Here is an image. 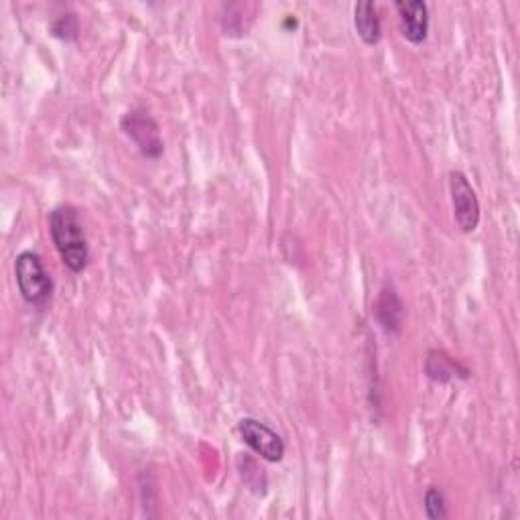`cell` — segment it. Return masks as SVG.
Returning <instances> with one entry per match:
<instances>
[{"label": "cell", "instance_id": "ba28073f", "mask_svg": "<svg viewBox=\"0 0 520 520\" xmlns=\"http://www.w3.org/2000/svg\"><path fill=\"white\" fill-rule=\"evenodd\" d=\"M425 376L435 384H447L455 378L470 380L472 370L449 356L445 350H429L425 358Z\"/></svg>", "mask_w": 520, "mask_h": 520}, {"label": "cell", "instance_id": "30bf717a", "mask_svg": "<svg viewBox=\"0 0 520 520\" xmlns=\"http://www.w3.org/2000/svg\"><path fill=\"white\" fill-rule=\"evenodd\" d=\"M49 33L61 41H76L80 35V21L74 13H65L51 23Z\"/></svg>", "mask_w": 520, "mask_h": 520}, {"label": "cell", "instance_id": "52a82bcc", "mask_svg": "<svg viewBox=\"0 0 520 520\" xmlns=\"http://www.w3.org/2000/svg\"><path fill=\"white\" fill-rule=\"evenodd\" d=\"M395 9L399 13L403 37L413 45L425 43L429 35V7L425 0H397Z\"/></svg>", "mask_w": 520, "mask_h": 520}, {"label": "cell", "instance_id": "9c48e42d", "mask_svg": "<svg viewBox=\"0 0 520 520\" xmlns=\"http://www.w3.org/2000/svg\"><path fill=\"white\" fill-rule=\"evenodd\" d=\"M354 27L366 45H376L382 37V19L372 0H360L354 7Z\"/></svg>", "mask_w": 520, "mask_h": 520}, {"label": "cell", "instance_id": "3957f363", "mask_svg": "<svg viewBox=\"0 0 520 520\" xmlns=\"http://www.w3.org/2000/svg\"><path fill=\"white\" fill-rule=\"evenodd\" d=\"M120 130L135 143V147L145 159L159 161L163 157L165 141L161 137V126L147 110H128L120 118Z\"/></svg>", "mask_w": 520, "mask_h": 520}, {"label": "cell", "instance_id": "7a4b0ae2", "mask_svg": "<svg viewBox=\"0 0 520 520\" xmlns=\"http://www.w3.org/2000/svg\"><path fill=\"white\" fill-rule=\"evenodd\" d=\"M15 279L25 303L43 309L53 297V279L43 260L33 250H23L15 258Z\"/></svg>", "mask_w": 520, "mask_h": 520}, {"label": "cell", "instance_id": "5b68a950", "mask_svg": "<svg viewBox=\"0 0 520 520\" xmlns=\"http://www.w3.org/2000/svg\"><path fill=\"white\" fill-rule=\"evenodd\" d=\"M449 195H451L455 222H458L462 232L466 234L476 232L480 226V200L466 173L462 171L449 173Z\"/></svg>", "mask_w": 520, "mask_h": 520}, {"label": "cell", "instance_id": "8992f818", "mask_svg": "<svg viewBox=\"0 0 520 520\" xmlns=\"http://www.w3.org/2000/svg\"><path fill=\"white\" fill-rule=\"evenodd\" d=\"M374 319L388 336H401L405 328V303L393 283H384L374 301Z\"/></svg>", "mask_w": 520, "mask_h": 520}, {"label": "cell", "instance_id": "8fae6325", "mask_svg": "<svg viewBox=\"0 0 520 520\" xmlns=\"http://www.w3.org/2000/svg\"><path fill=\"white\" fill-rule=\"evenodd\" d=\"M423 508H425V516L429 520H441V518H447V514H449L447 500L437 486L427 488V492L423 496Z\"/></svg>", "mask_w": 520, "mask_h": 520}, {"label": "cell", "instance_id": "277c9868", "mask_svg": "<svg viewBox=\"0 0 520 520\" xmlns=\"http://www.w3.org/2000/svg\"><path fill=\"white\" fill-rule=\"evenodd\" d=\"M238 433L242 441L263 458L265 462L279 464L285 458L287 445L283 437L265 421L254 419V417H244L238 421Z\"/></svg>", "mask_w": 520, "mask_h": 520}, {"label": "cell", "instance_id": "6da1fadb", "mask_svg": "<svg viewBox=\"0 0 520 520\" xmlns=\"http://www.w3.org/2000/svg\"><path fill=\"white\" fill-rule=\"evenodd\" d=\"M49 234L59 252L61 263L74 275H80L90 265V242L78 208L63 204L49 214Z\"/></svg>", "mask_w": 520, "mask_h": 520}]
</instances>
